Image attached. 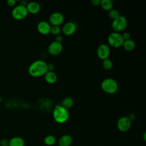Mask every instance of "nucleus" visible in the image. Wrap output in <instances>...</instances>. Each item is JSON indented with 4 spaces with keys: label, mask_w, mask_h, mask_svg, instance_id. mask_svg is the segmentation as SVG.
Returning a JSON list of instances; mask_svg holds the SVG:
<instances>
[{
    "label": "nucleus",
    "mask_w": 146,
    "mask_h": 146,
    "mask_svg": "<svg viewBox=\"0 0 146 146\" xmlns=\"http://www.w3.org/2000/svg\"><path fill=\"white\" fill-rule=\"evenodd\" d=\"M29 74L34 77H38L44 75L47 72V63L41 60H37L33 62L28 70Z\"/></svg>",
    "instance_id": "f257e3e1"
},
{
    "label": "nucleus",
    "mask_w": 146,
    "mask_h": 146,
    "mask_svg": "<svg viewBox=\"0 0 146 146\" xmlns=\"http://www.w3.org/2000/svg\"><path fill=\"white\" fill-rule=\"evenodd\" d=\"M52 115L55 121L59 124L66 123L70 117L68 110L61 105H56L55 107Z\"/></svg>",
    "instance_id": "f03ea898"
},
{
    "label": "nucleus",
    "mask_w": 146,
    "mask_h": 146,
    "mask_svg": "<svg viewBox=\"0 0 146 146\" xmlns=\"http://www.w3.org/2000/svg\"><path fill=\"white\" fill-rule=\"evenodd\" d=\"M102 89L104 92L110 94H113L117 92L118 85L115 80L112 78H106L101 83Z\"/></svg>",
    "instance_id": "7ed1b4c3"
},
{
    "label": "nucleus",
    "mask_w": 146,
    "mask_h": 146,
    "mask_svg": "<svg viewBox=\"0 0 146 146\" xmlns=\"http://www.w3.org/2000/svg\"><path fill=\"white\" fill-rule=\"evenodd\" d=\"M127 20L124 16L120 15L112 21L111 26L115 32L119 33L124 30L127 26Z\"/></svg>",
    "instance_id": "20e7f679"
},
{
    "label": "nucleus",
    "mask_w": 146,
    "mask_h": 146,
    "mask_svg": "<svg viewBox=\"0 0 146 146\" xmlns=\"http://www.w3.org/2000/svg\"><path fill=\"white\" fill-rule=\"evenodd\" d=\"M107 39L109 44L114 48H118L122 46L124 42L121 34L116 32L111 33L108 35Z\"/></svg>",
    "instance_id": "39448f33"
},
{
    "label": "nucleus",
    "mask_w": 146,
    "mask_h": 146,
    "mask_svg": "<svg viewBox=\"0 0 146 146\" xmlns=\"http://www.w3.org/2000/svg\"><path fill=\"white\" fill-rule=\"evenodd\" d=\"M28 12L25 6L19 5L12 10V16L16 20H22L26 17Z\"/></svg>",
    "instance_id": "423d86ee"
},
{
    "label": "nucleus",
    "mask_w": 146,
    "mask_h": 146,
    "mask_svg": "<svg viewBox=\"0 0 146 146\" xmlns=\"http://www.w3.org/2000/svg\"><path fill=\"white\" fill-rule=\"evenodd\" d=\"M131 127V121L127 116H122L117 120V128L120 132H127L129 130Z\"/></svg>",
    "instance_id": "0eeeda50"
},
{
    "label": "nucleus",
    "mask_w": 146,
    "mask_h": 146,
    "mask_svg": "<svg viewBox=\"0 0 146 146\" xmlns=\"http://www.w3.org/2000/svg\"><path fill=\"white\" fill-rule=\"evenodd\" d=\"M96 52L99 58L103 60L108 58L110 54V48L107 44L103 43L98 46Z\"/></svg>",
    "instance_id": "6e6552de"
},
{
    "label": "nucleus",
    "mask_w": 146,
    "mask_h": 146,
    "mask_svg": "<svg viewBox=\"0 0 146 146\" xmlns=\"http://www.w3.org/2000/svg\"><path fill=\"white\" fill-rule=\"evenodd\" d=\"M49 22L52 26H59L64 22V16L59 12L53 13L49 17Z\"/></svg>",
    "instance_id": "1a4fd4ad"
},
{
    "label": "nucleus",
    "mask_w": 146,
    "mask_h": 146,
    "mask_svg": "<svg viewBox=\"0 0 146 146\" xmlns=\"http://www.w3.org/2000/svg\"><path fill=\"white\" fill-rule=\"evenodd\" d=\"M63 50L62 43H59L56 41L51 42L48 46V52L51 55H57L59 54Z\"/></svg>",
    "instance_id": "9d476101"
},
{
    "label": "nucleus",
    "mask_w": 146,
    "mask_h": 146,
    "mask_svg": "<svg viewBox=\"0 0 146 146\" xmlns=\"http://www.w3.org/2000/svg\"><path fill=\"white\" fill-rule=\"evenodd\" d=\"M76 30V25L72 22H68L66 23L62 27V32L65 35H72Z\"/></svg>",
    "instance_id": "9b49d317"
},
{
    "label": "nucleus",
    "mask_w": 146,
    "mask_h": 146,
    "mask_svg": "<svg viewBox=\"0 0 146 146\" xmlns=\"http://www.w3.org/2000/svg\"><path fill=\"white\" fill-rule=\"evenodd\" d=\"M50 24L46 21H40L37 25V30L39 33L43 35H47L50 33Z\"/></svg>",
    "instance_id": "f8f14e48"
},
{
    "label": "nucleus",
    "mask_w": 146,
    "mask_h": 146,
    "mask_svg": "<svg viewBox=\"0 0 146 146\" xmlns=\"http://www.w3.org/2000/svg\"><path fill=\"white\" fill-rule=\"evenodd\" d=\"M26 7L27 12L31 14H37L40 10V5L36 2H30L27 3Z\"/></svg>",
    "instance_id": "ddd939ff"
},
{
    "label": "nucleus",
    "mask_w": 146,
    "mask_h": 146,
    "mask_svg": "<svg viewBox=\"0 0 146 146\" xmlns=\"http://www.w3.org/2000/svg\"><path fill=\"white\" fill-rule=\"evenodd\" d=\"M72 142V139L69 135L62 136L58 141L59 146H70Z\"/></svg>",
    "instance_id": "4468645a"
},
{
    "label": "nucleus",
    "mask_w": 146,
    "mask_h": 146,
    "mask_svg": "<svg viewBox=\"0 0 146 146\" xmlns=\"http://www.w3.org/2000/svg\"><path fill=\"white\" fill-rule=\"evenodd\" d=\"M9 146H25V141L21 137L15 136L10 139Z\"/></svg>",
    "instance_id": "2eb2a0df"
},
{
    "label": "nucleus",
    "mask_w": 146,
    "mask_h": 146,
    "mask_svg": "<svg viewBox=\"0 0 146 146\" xmlns=\"http://www.w3.org/2000/svg\"><path fill=\"white\" fill-rule=\"evenodd\" d=\"M44 79L49 84H53L57 80V76L53 71H47L44 74Z\"/></svg>",
    "instance_id": "dca6fc26"
},
{
    "label": "nucleus",
    "mask_w": 146,
    "mask_h": 146,
    "mask_svg": "<svg viewBox=\"0 0 146 146\" xmlns=\"http://www.w3.org/2000/svg\"><path fill=\"white\" fill-rule=\"evenodd\" d=\"M124 47V48L127 51H132L135 46V42L133 40L129 39L128 40H124L123 44L122 45Z\"/></svg>",
    "instance_id": "f3484780"
},
{
    "label": "nucleus",
    "mask_w": 146,
    "mask_h": 146,
    "mask_svg": "<svg viewBox=\"0 0 146 146\" xmlns=\"http://www.w3.org/2000/svg\"><path fill=\"white\" fill-rule=\"evenodd\" d=\"M100 5L104 10L110 11L113 7V2L111 0H102Z\"/></svg>",
    "instance_id": "a211bd4d"
},
{
    "label": "nucleus",
    "mask_w": 146,
    "mask_h": 146,
    "mask_svg": "<svg viewBox=\"0 0 146 146\" xmlns=\"http://www.w3.org/2000/svg\"><path fill=\"white\" fill-rule=\"evenodd\" d=\"M74 105V100L70 97H67L62 100L61 102V106L67 109L71 108Z\"/></svg>",
    "instance_id": "6ab92c4d"
},
{
    "label": "nucleus",
    "mask_w": 146,
    "mask_h": 146,
    "mask_svg": "<svg viewBox=\"0 0 146 146\" xmlns=\"http://www.w3.org/2000/svg\"><path fill=\"white\" fill-rule=\"evenodd\" d=\"M55 142H56V137L52 135H49L44 139V143L48 146L54 145Z\"/></svg>",
    "instance_id": "aec40b11"
},
{
    "label": "nucleus",
    "mask_w": 146,
    "mask_h": 146,
    "mask_svg": "<svg viewBox=\"0 0 146 146\" xmlns=\"http://www.w3.org/2000/svg\"><path fill=\"white\" fill-rule=\"evenodd\" d=\"M113 66V63L112 60L108 58L103 60V67L106 70H110L112 68Z\"/></svg>",
    "instance_id": "412c9836"
},
{
    "label": "nucleus",
    "mask_w": 146,
    "mask_h": 146,
    "mask_svg": "<svg viewBox=\"0 0 146 146\" xmlns=\"http://www.w3.org/2000/svg\"><path fill=\"white\" fill-rule=\"evenodd\" d=\"M108 15L110 17V18H111L112 20H114L120 16V13L116 9H112L109 11Z\"/></svg>",
    "instance_id": "4be33fe9"
},
{
    "label": "nucleus",
    "mask_w": 146,
    "mask_h": 146,
    "mask_svg": "<svg viewBox=\"0 0 146 146\" xmlns=\"http://www.w3.org/2000/svg\"><path fill=\"white\" fill-rule=\"evenodd\" d=\"M60 31L61 30L59 26H52L50 29V33H51L52 35H58L60 33Z\"/></svg>",
    "instance_id": "5701e85b"
},
{
    "label": "nucleus",
    "mask_w": 146,
    "mask_h": 146,
    "mask_svg": "<svg viewBox=\"0 0 146 146\" xmlns=\"http://www.w3.org/2000/svg\"><path fill=\"white\" fill-rule=\"evenodd\" d=\"M9 140L6 139H2L0 140V145L1 146H9Z\"/></svg>",
    "instance_id": "b1692460"
},
{
    "label": "nucleus",
    "mask_w": 146,
    "mask_h": 146,
    "mask_svg": "<svg viewBox=\"0 0 146 146\" xmlns=\"http://www.w3.org/2000/svg\"><path fill=\"white\" fill-rule=\"evenodd\" d=\"M121 36L124 39V40H128V39H130V34L128 33V32H124L122 34H121Z\"/></svg>",
    "instance_id": "393cba45"
},
{
    "label": "nucleus",
    "mask_w": 146,
    "mask_h": 146,
    "mask_svg": "<svg viewBox=\"0 0 146 146\" xmlns=\"http://www.w3.org/2000/svg\"><path fill=\"white\" fill-rule=\"evenodd\" d=\"M54 68V65L53 63H47V71H52Z\"/></svg>",
    "instance_id": "a878e982"
},
{
    "label": "nucleus",
    "mask_w": 146,
    "mask_h": 146,
    "mask_svg": "<svg viewBox=\"0 0 146 146\" xmlns=\"http://www.w3.org/2000/svg\"><path fill=\"white\" fill-rule=\"evenodd\" d=\"M6 3H7V5L9 6L13 7V6H14L15 5L16 1H15V0H8V1H7Z\"/></svg>",
    "instance_id": "bb28decb"
},
{
    "label": "nucleus",
    "mask_w": 146,
    "mask_h": 146,
    "mask_svg": "<svg viewBox=\"0 0 146 146\" xmlns=\"http://www.w3.org/2000/svg\"><path fill=\"white\" fill-rule=\"evenodd\" d=\"M91 2L94 6H99L100 4V0H92Z\"/></svg>",
    "instance_id": "cd10ccee"
},
{
    "label": "nucleus",
    "mask_w": 146,
    "mask_h": 146,
    "mask_svg": "<svg viewBox=\"0 0 146 146\" xmlns=\"http://www.w3.org/2000/svg\"><path fill=\"white\" fill-rule=\"evenodd\" d=\"M63 40V38L61 35H56V38H55V41L57 42H59V43H61L62 41Z\"/></svg>",
    "instance_id": "c85d7f7f"
},
{
    "label": "nucleus",
    "mask_w": 146,
    "mask_h": 146,
    "mask_svg": "<svg viewBox=\"0 0 146 146\" xmlns=\"http://www.w3.org/2000/svg\"><path fill=\"white\" fill-rule=\"evenodd\" d=\"M127 117H128V118L131 121H132V120H133L135 119V114H133V113H130V114H129V115H128Z\"/></svg>",
    "instance_id": "c756f323"
},
{
    "label": "nucleus",
    "mask_w": 146,
    "mask_h": 146,
    "mask_svg": "<svg viewBox=\"0 0 146 146\" xmlns=\"http://www.w3.org/2000/svg\"><path fill=\"white\" fill-rule=\"evenodd\" d=\"M27 2L25 1H21L20 5H22V6H25V7H26V5H27Z\"/></svg>",
    "instance_id": "7c9ffc66"
},
{
    "label": "nucleus",
    "mask_w": 146,
    "mask_h": 146,
    "mask_svg": "<svg viewBox=\"0 0 146 146\" xmlns=\"http://www.w3.org/2000/svg\"><path fill=\"white\" fill-rule=\"evenodd\" d=\"M145 136H146V132H144V135H143V137H144V141H146Z\"/></svg>",
    "instance_id": "2f4dec72"
},
{
    "label": "nucleus",
    "mask_w": 146,
    "mask_h": 146,
    "mask_svg": "<svg viewBox=\"0 0 146 146\" xmlns=\"http://www.w3.org/2000/svg\"><path fill=\"white\" fill-rule=\"evenodd\" d=\"M2 102V98L0 96V103Z\"/></svg>",
    "instance_id": "473e14b6"
}]
</instances>
